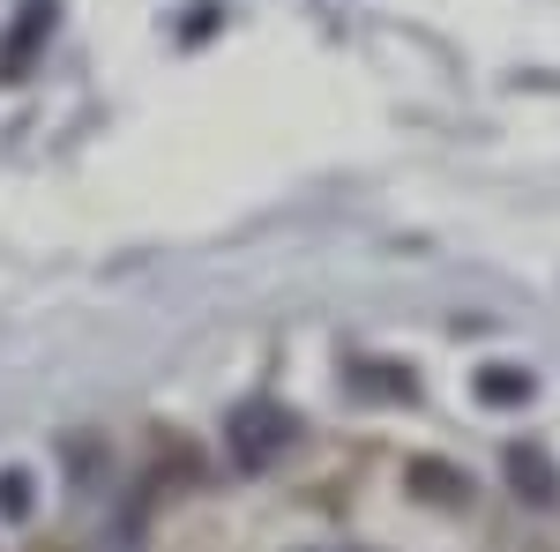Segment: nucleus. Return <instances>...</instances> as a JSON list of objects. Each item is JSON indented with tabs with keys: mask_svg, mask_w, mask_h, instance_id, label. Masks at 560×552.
<instances>
[{
	"mask_svg": "<svg viewBox=\"0 0 560 552\" xmlns=\"http://www.w3.org/2000/svg\"><path fill=\"white\" fill-rule=\"evenodd\" d=\"M292 433H300V419H292L284 403L255 396V403H240V411H232V425H224V448H232V463H240V470H269L284 448H292Z\"/></svg>",
	"mask_w": 560,
	"mask_h": 552,
	"instance_id": "nucleus-1",
	"label": "nucleus"
},
{
	"mask_svg": "<svg viewBox=\"0 0 560 552\" xmlns=\"http://www.w3.org/2000/svg\"><path fill=\"white\" fill-rule=\"evenodd\" d=\"M509 485H516V501H530V508H560V463L546 456V448H509Z\"/></svg>",
	"mask_w": 560,
	"mask_h": 552,
	"instance_id": "nucleus-2",
	"label": "nucleus"
},
{
	"mask_svg": "<svg viewBox=\"0 0 560 552\" xmlns=\"http://www.w3.org/2000/svg\"><path fill=\"white\" fill-rule=\"evenodd\" d=\"M471 396L486 411H523L530 396H538V374L530 366H509V359H493V366H478L471 374Z\"/></svg>",
	"mask_w": 560,
	"mask_h": 552,
	"instance_id": "nucleus-3",
	"label": "nucleus"
},
{
	"mask_svg": "<svg viewBox=\"0 0 560 552\" xmlns=\"http://www.w3.org/2000/svg\"><path fill=\"white\" fill-rule=\"evenodd\" d=\"M404 478L427 493L433 508H471V478H464V470H448V463H433V456H411Z\"/></svg>",
	"mask_w": 560,
	"mask_h": 552,
	"instance_id": "nucleus-4",
	"label": "nucleus"
},
{
	"mask_svg": "<svg viewBox=\"0 0 560 552\" xmlns=\"http://www.w3.org/2000/svg\"><path fill=\"white\" fill-rule=\"evenodd\" d=\"M351 388H359V396H382V403H411V366L366 359V366H351Z\"/></svg>",
	"mask_w": 560,
	"mask_h": 552,
	"instance_id": "nucleus-5",
	"label": "nucleus"
},
{
	"mask_svg": "<svg viewBox=\"0 0 560 552\" xmlns=\"http://www.w3.org/2000/svg\"><path fill=\"white\" fill-rule=\"evenodd\" d=\"M31 508H38V478L23 463H8L0 470V515H8V522H31Z\"/></svg>",
	"mask_w": 560,
	"mask_h": 552,
	"instance_id": "nucleus-6",
	"label": "nucleus"
}]
</instances>
